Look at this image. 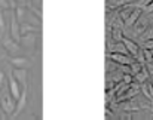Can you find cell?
I'll list each match as a JSON object with an SVG mask.
<instances>
[{
	"instance_id": "18",
	"label": "cell",
	"mask_w": 153,
	"mask_h": 120,
	"mask_svg": "<svg viewBox=\"0 0 153 120\" xmlns=\"http://www.w3.org/2000/svg\"><path fill=\"white\" fill-rule=\"evenodd\" d=\"M4 30H6V21H4L3 13L0 12V33H1V34H4Z\"/></svg>"
},
{
	"instance_id": "14",
	"label": "cell",
	"mask_w": 153,
	"mask_h": 120,
	"mask_svg": "<svg viewBox=\"0 0 153 120\" xmlns=\"http://www.w3.org/2000/svg\"><path fill=\"white\" fill-rule=\"evenodd\" d=\"M15 15H16V19L19 21V24L25 22V16H27V10H25V7H22V6H16V9H15Z\"/></svg>"
},
{
	"instance_id": "5",
	"label": "cell",
	"mask_w": 153,
	"mask_h": 120,
	"mask_svg": "<svg viewBox=\"0 0 153 120\" xmlns=\"http://www.w3.org/2000/svg\"><path fill=\"white\" fill-rule=\"evenodd\" d=\"M1 45H3V48H4L9 54H15V52L19 51V43L15 42V40L10 37V34H6V33H4V36H3V39H1Z\"/></svg>"
},
{
	"instance_id": "20",
	"label": "cell",
	"mask_w": 153,
	"mask_h": 120,
	"mask_svg": "<svg viewBox=\"0 0 153 120\" xmlns=\"http://www.w3.org/2000/svg\"><path fill=\"white\" fill-rule=\"evenodd\" d=\"M143 13H146V15H149V13H153V1H150L144 9H143Z\"/></svg>"
},
{
	"instance_id": "23",
	"label": "cell",
	"mask_w": 153,
	"mask_h": 120,
	"mask_svg": "<svg viewBox=\"0 0 153 120\" xmlns=\"http://www.w3.org/2000/svg\"><path fill=\"white\" fill-rule=\"evenodd\" d=\"M42 1L43 0H31L33 6H36V7H42Z\"/></svg>"
},
{
	"instance_id": "26",
	"label": "cell",
	"mask_w": 153,
	"mask_h": 120,
	"mask_svg": "<svg viewBox=\"0 0 153 120\" xmlns=\"http://www.w3.org/2000/svg\"><path fill=\"white\" fill-rule=\"evenodd\" d=\"M150 51H152V54H153V49H150Z\"/></svg>"
},
{
	"instance_id": "7",
	"label": "cell",
	"mask_w": 153,
	"mask_h": 120,
	"mask_svg": "<svg viewBox=\"0 0 153 120\" xmlns=\"http://www.w3.org/2000/svg\"><path fill=\"white\" fill-rule=\"evenodd\" d=\"M107 52L108 54H125V55H129L126 46L123 45V42H113V43H107Z\"/></svg>"
},
{
	"instance_id": "3",
	"label": "cell",
	"mask_w": 153,
	"mask_h": 120,
	"mask_svg": "<svg viewBox=\"0 0 153 120\" xmlns=\"http://www.w3.org/2000/svg\"><path fill=\"white\" fill-rule=\"evenodd\" d=\"M105 57H107V60L113 61V62H116V64H120V65H131L135 58L134 57H131V55H125V54H105Z\"/></svg>"
},
{
	"instance_id": "2",
	"label": "cell",
	"mask_w": 153,
	"mask_h": 120,
	"mask_svg": "<svg viewBox=\"0 0 153 120\" xmlns=\"http://www.w3.org/2000/svg\"><path fill=\"white\" fill-rule=\"evenodd\" d=\"M27 95H28V85H24L22 86V92H21V96L16 99V108H15V111H13V117H18L22 111H24V108H25V104H27Z\"/></svg>"
},
{
	"instance_id": "10",
	"label": "cell",
	"mask_w": 153,
	"mask_h": 120,
	"mask_svg": "<svg viewBox=\"0 0 153 120\" xmlns=\"http://www.w3.org/2000/svg\"><path fill=\"white\" fill-rule=\"evenodd\" d=\"M12 74L22 86L27 85V71H25V68H13Z\"/></svg>"
},
{
	"instance_id": "17",
	"label": "cell",
	"mask_w": 153,
	"mask_h": 120,
	"mask_svg": "<svg viewBox=\"0 0 153 120\" xmlns=\"http://www.w3.org/2000/svg\"><path fill=\"white\" fill-rule=\"evenodd\" d=\"M143 54H144V60H146V62H150V61H153V54L150 49H146V48H143Z\"/></svg>"
},
{
	"instance_id": "8",
	"label": "cell",
	"mask_w": 153,
	"mask_h": 120,
	"mask_svg": "<svg viewBox=\"0 0 153 120\" xmlns=\"http://www.w3.org/2000/svg\"><path fill=\"white\" fill-rule=\"evenodd\" d=\"M141 15H143V10H141V9H138V7L132 9V12H131L129 18H128L126 21H123V28H132V27H134V24L140 19V16H141Z\"/></svg>"
},
{
	"instance_id": "16",
	"label": "cell",
	"mask_w": 153,
	"mask_h": 120,
	"mask_svg": "<svg viewBox=\"0 0 153 120\" xmlns=\"http://www.w3.org/2000/svg\"><path fill=\"white\" fill-rule=\"evenodd\" d=\"M144 67V64H141V62H138V61H134L131 65H129V68H131V74L132 76H135L137 73H140L141 71V68Z\"/></svg>"
},
{
	"instance_id": "9",
	"label": "cell",
	"mask_w": 153,
	"mask_h": 120,
	"mask_svg": "<svg viewBox=\"0 0 153 120\" xmlns=\"http://www.w3.org/2000/svg\"><path fill=\"white\" fill-rule=\"evenodd\" d=\"M122 42H123V45L126 46V49H128V52H129V55L131 57H137V54H138V51H140V46H138V43L135 42V40H132V39H129V37H122Z\"/></svg>"
},
{
	"instance_id": "15",
	"label": "cell",
	"mask_w": 153,
	"mask_h": 120,
	"mask_svg": "<svg viewBox=\"0 0 153 120\" xmlns=\"http://www.w3.org/2000/svg\"><path fill=\"white\" fill-rule=\"evenodd\" d=\"M21 42H22L25 46H34V43H36V36H34V33L24 34V36L21 37Z\"/></svg>"
},
{
	"instance_id": "1",
	"label": "cell",
	"mask_w": 153,
	"mask_h": 120,
	"mask_svg": "<svg viewBox=\"0 0 153 120\" xmlns=\"http://www.w3.org/2000/svg\"><path fill=\"white\" fill-rule=\"evenodd\" d=\"M0 104H1V108H3V113L6 116H12L15 108H16V99L12 96L10 92H3L1 96H0Z\"/></svg>"
},
{
	"instance_id": "4",
	"label": "cell",
	"mask_w": 153,
	"mask_h": 120,
	"mask_svg": "<svg viewBox=\"0 0 153 120\" xmlns=\"http://www.w3.org/2000/svg\"><path fill=\"white\" fill-rule=\"evenodd\" d=\"M9 34H10V37L15 42L21 43V37H22V34H21V24L16 19V15L15 13H12V16H10V33Z\"/></svg>"
},
{
	"instance_id": "19",
	"label": "cell",
	"mask_w": 153,
	"mask_h": 120,
	"mask_svg": "<svg viewBox=\"0 0 153 120\" xmlns=\"http://www.w3.org/2000/svg\"><path fill=\"white\" fill-rule=\"evenodd\" d=\"M7 9H10L9 0H0V10H7Z\"/></svg>"
},
{
	"instance_id": "13",
	"label": "cell",
	"mask_w": 153,
	"mask_h": 120,
	"mask_svg": "<svg viewBox=\"0 0 153 120\" xmlns=\"http://www.w3.org/2000/svg\"><path fill=\"white\" fill-rule=\"evenodd\" d=\"M37 31H39V28H37L36 25L27 22V21L21 24V34H22V36H24V34H30V33H37Z\"/></svg>"
},
{
	"instance_id": "21",
	"label": "cell",
	"mask_w": 153,
	"mask_h": 120,
	"mask_svg": "<svg viewBox=\"0 0 153 120\" xmlns=\"http://www.w3.org/2000/svg\"><path fill=\"white\" fill-rule=\"evenodd\" d=\"M141 48H146V49H153V39L150 40H146L144 43H143V46Z\"/></svg>"
},
{
	"instance_id": "24",
	"label": "cell",
	"mask_w": 153,
	"mask_h": 120,
	"mask_svg": "<svg viewBox=\"0 0 153 120\" xmlns=\"http://www.w3.org/2000/svg\"><path fill=\"white\" fill-rule=\"evenodd\" d=\"M4 83V74H3V71H0V85H3Z\"/></svg>"
},
{
	"instance_id": "6",
	"label": "cell",
	"mask_w": 153,
	"mask_h": 120,
	"mask_svg": "<svg viewBox=\"0 0 153 120\" xmlns=\"http://www.w3.org/2000/svg\"><path fill=\"white\" fill-rule=\"evenodd\" d=\"M7 86H9V92L12 93V96L15 98V99H18L19 96H21V88H19V82L13 77V74L10 73L9 76H7Z\"/></svg>"
},
{
	"instance_id": "11",
	"label": "cell",
	"mask_w": 153,
	"mask_h": 120,
	"mask_svg": "<svg viewBox=\"0 0 153 120\" xmlns=\"http://www.w3.org/2000/svg\"><path fill=\"white\" fill-rule=\"evenodd\" d=\"M150 77H152V76H150V73L147 71V68H146V65H144V67L141 68V71H140V73H137V74L134 76V80H135V82H138V83L141 85V83L147 82Z\"/></svg>"
},
{
	"instance_id": "22",
	"label": "cell",
	"mask_w": 153,
	"mask_h": 120,
	"mask_svg": "<svg viewBox=\"0 0 153 120\" xmlns=\"http://www.w3.org/2000/svg\"><path fill=\"white\" fill-rule=\"evenodd\" d=\"M144 65H146V68H147V71L150 73V76H152V77H153V61H150V62H146Z\"/></svg>"
},
{
	"instance_id": "12",
	"label": "cell",
	"mask_w": 153,
	"mask_h": 120,
	"mask_svg": "<svg viewBox=\"0 0 153 120\" xmlns=\"http://www.w3.org/2000/svg\"><path fill=\"white\" fill-rule=\"evenodd\" d=\"M9 62L13 65V68H25V67L28 65V60H27V58H22V57L9 58Z\"/></svg>"
},
{
	"instance_id": "25",
	"label": "cell",
	"mask_w": 153,
	"mask_h": 120,
	"mask_svg": "<svg viewBox=\"0 0 153 120\" xmlns=\"http://www.w3.org/2000/svg\"><path fill=\"white\" fill-rule=\"evenodd\" d=\"M0 114H3V108H1V104H0Z\"/></svg>"
}]
</instances>
